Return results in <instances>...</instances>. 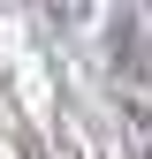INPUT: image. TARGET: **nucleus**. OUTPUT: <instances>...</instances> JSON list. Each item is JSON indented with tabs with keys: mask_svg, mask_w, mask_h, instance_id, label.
<instances>
[{
	"mask_svg": "<svg viewBox=\"0 0 152 159\" xmlns=\"http://www.w3.org/2000/svg\"><path fill=\"white\" fill-rule=\"evenodd\" d=\"M23 159H46V152H23Z\"/></svg>",
	"mask_w": 152,
	"mask_h": 159,
	"instance_id": "f257e3e1",
	"label": "nucleus"
}]
</instances>
